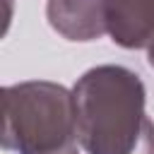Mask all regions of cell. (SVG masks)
Here are the masks:
<instances>
[{
  "mask_svg": "<svg viewBox=\"0 0 154 154\" xmlns=\"http://www.w3.org/2000/svg\"><path fill=\"white\" fill-rule=\"evenodd\" d=\"M77 137L87 154H154V120L137 72L123 65L87 70L72 87Z\"/></svg>",
  "mask_w": 154,
  "mask_h": 154,
  "instance_id": "6da1fadb",
  "label": "cell"
},
{
  "mask_svg": "<svg viewBox=\"0 0 154 154\" xmlns=\"http://www.w3.org/2000/svg\"><path fill=\"white\" fill-rule=\"evenodd\" d=\"M0 140L17 154H79L72 91L46 79L5 87Z\"/></svg>",
  "mask_w": 154,
  "mask_h": 154,
  "instance_id": "7a4b0ae2",
  "label": "cell"
},
{
  "mask_svg": "<svg viewBox=\"0 0 154 154\" xmlns=\"http://www.w3.org/2000/svg\"><path fill=\"white\" fill-rule=\"evenodd\" d=\"M106 34L123 48H149L154 41V0H103Z\"/></svg>",
  "mask_w": 154,
  "mask_h": 154,
  "instance_id": "3957f363",
  "label": "cell"
},
{
  "mask_svg": "<svg viewBox=\"0 0 154 154\" xmlns=\"http://www.w3.org/2000/svg\"><path fill=\"white\" fill-rule=\"evenodd\" d=\"M46 17L67 41H94L106 34L103 0H48Z\"/></svg>",
  "mask_w": 154,
  "mask_h": 154,
  "instance_id": "277c9868",
  "label": "cell"
},
{
  "mask_svg": "<svg viewBox=\"0 0 154 154\" xmlns=\"http://www.w3.org/2000/svg\"><path fill=\"white\" fill-rule=\"evenodd\" d=\"M147 60H149V65L154 67V41H152V46L147 48Z\"/></svg>",
  "mask_w": 154,
  "mask_h": 154,
  "instance_id": "5b68a950",
  "label": "cell"
}]
</instances>
